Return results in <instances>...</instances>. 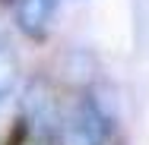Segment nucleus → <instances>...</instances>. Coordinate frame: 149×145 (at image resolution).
I'll return each instance as SVG.
<instances>
[{
  "instance_id": "7ed1b4c3",
  "label": "nucleus",
  "mask_w": 149,
  "mask_h": 145,
  "mask_svg": "<svg viewBox=\"0 0 149 145\" xmlns=\"http://www.w3.org/2000/svg\"><path fill=\"white\" fill-rule=\"evenodd\" d=\"M16 82H19V57H16L10 38L0 32V107H3V101L13 95Z\"/></svg>"
},
{
  "instance_id": "f257e3e1",
  "label": "nucleus",
  "mask_w": 149,
  "mask_h": 145,
  "mask_svg": "<svg viewBox=\"0 0 149 145\" xmlns=\"http://www.w3.org/2000/svg\"><path fill=\"white\" fill-rule=\"evenodd\" d=\"M108 133H111L108 114L102 111V104L92 95L76 98L73 107L60 117V126H57L60 145H105Z\"/></svg>"
},
{
  "instance_id": "f03ea898",
  "label": "nucleus",
  "mask_w": 149,
  "mask_h": 145,
  "mask_svg": "<svg viewBox=\"0 0 149 145\" xmlns=\"http://www.w3.org/2000/svg\"><path fill=\"white\" fill-rule=\"evenodd\" d=\"M54 13H57V0H16L13 3V19L19 32L32 41H41L48 35Z\"/></svg>"
}]
</instances>
